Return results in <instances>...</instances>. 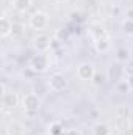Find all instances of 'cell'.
<instances>
[{
	"mask_svg": "<svg viewBox=\"0 0 133 135\" xmlns=\"http://www.w3.org/2000/svg\"><path fill=\"white\" fill-rule=\"evenodd\" d=\"M42 105V99L36 93H27L22 96V107L25 112H39Z\"/></svg>",
	"mask_w": 133,
	"mask_h": 135,
	"instance_id": "2",
	"label": "cell"
},
{
	"mask_svg": "<svg viewBox=\"0 0 133 135\" xmlns=\"http://www.w3.org/2000/svg\"><path fill=\"white\" fill-rule=\"evenodd\" d=\"M28 24L33 30H44L49 24V16L44 11H34L28 19Z\"/></svg>",
	"mask_w": 133,
	"mask_h": 135,
	"instance_id": "4",
	"label": "cell"
},
{
	"mask_svg": "<svg viewBox=\"0 0 133 135\" xmlns=\"http://www.w3.org/2000/svg\"><path fill=\"white\" fill-rule=\"evenodd\" d=\"M111 129L105 123H96L93 126V135H111Z\"/></svg>",
	"mask_w": 133,
	"mask_h": 135,
	"instance_id": "12",
	"label": "cell"
},
{
	"mask_svg": "<svg viewBox=\"0 0 133 135\" xmlns=\"http://www.w3.org/2000/svg\"><path fill=\"white\" fill-rule=\"evenodd\" d=\"M125 19H133V8L127 9V13H125Z\"/></svg>",
	"mask_w": 133,
	"mask_h": 135,
	"instance_id": "21",
	"label": "cell"
},
{
	"mask_svg": "<svg viewBox=\"0 0 133 135\" xmlns=\"http://www.w3.org/2000/svg\"><path fill=\"white\" fill-rule=\"evenodd\" d=\"M119 91H121V93H130V91H132L130 86H129V83H127V80H122V82L119 83Z\"/></svg>",
	"mask_w": 133,
	"mask_h": 135,
	"instance_id": "18",
	"label": "cell"
},
{
	"mask_svg": "<svg viewBox=\"0 0 133 135\" xmlns=\"http://www.w3.org/2000/svg\"><path fill=\"white\" fill-rule=\"evenodd\" d=\"M102 82H103V75H100V74L96 72V75H94V79H93V83H94V85H100Z\"/></svg>",
	"mask_w": 133,
	"mask_h": 135,
	"instance_id": "20",
	"label": "cell"
},
{
	"mask_svg": "<svg viewBox=\"0 0 133 135\" xmlns=\"http://www.w3.org/2000/svg\"><path fill=\"white\" fill-rule=\"evenodd\" d=\"M77 75H78V79H81L85 82L93 80L96 75V66L91 61H81L77 66Z\"/></svg>",
	"mask_w": 133,
	"mask_h": 135,
	"instance_id": "5",
	"label": "cell"
},
{
	"mask_svg": "<svg viewBox=\"0 0 133 135\" xmlns=\"http://www.w3.org/2000/svg\"><path fill=\"white\" fill-rule=\"evenodd\" d=\"M116 60L119 61V63H127L129 60H132L130 58V50L129 49H119L117 52H116Z\"/></svg>",
	"mask_w": 133,
	"mask_h": 135,
	"instance_id": "13",
	"label": "cell"
},
{
	"mask_svg": "<svg viewBox=\"0 0 133 135\" xmlns=\"http://www.w3.org/2000/svg\"><path fill=\"white\" fill-rule=\"evenodd\" d=\"M17 104H19V96L14 91H8L6 94L2 96V108H3V112L13 110Z\"/></svg>",
	"mask_w": 133,
	"mask_h": 135,
	"instance_id": "8",
	"label": "cell"
},
{
	"mask_svg": "<svg viewBox=\"0 0 133 135\" xmlns=\"http://www.w3.org/2000/svg\"><path fill=\"white\" fill-rule=\"evenodd\" d=\"M33 5V0H13V8L17 13H27Z\"/></svg>",
	"mask_w": 133,
	"mask_h": 135,
	"instance_id": "10",
	"label": "cell"
},
{
	"mask_svg": "<svg viewBox=\"0 0 133 135\" xmlns=\"http://www.w3.org/2000/svg\"><path fill=\"white\" fill-rule=\"evenodd\" d=\"M47 86H49L52 91L60 93V91H64V90L67 88V80H66V77H64L63 74L55 72V74H52L50 79L47 80Z\"/></svg>",
	"mask_w": 133,
	"mask_h": 135,
	"instance_id": "3",
	"label": "cell"
},
{
	"mask_svg": "<svg viewBox=\"0 0 133 135\" xmlns=\"http://www.w3.org/2000/svg\"><path fill=\"white\" fill-rule=\"evenodd\" d=\"M91 36H93V41H96V39H100V38L108 36V32H106L100 24H93V25H91Z\"/></svg>",
	"mask_w": 133,
	"mask_h": 135,
	"instance_id": "11",
	"label": "cell"
},
{
	"mask_svg": "<svg viewBox=\"0 0 133 135\" xmlns=\"http://www.w3.org/2000/svg\"><path fill=\"white\" fill-rule=\"evenodd\" d=\"M63 135H83V134H81L80 129H67Z\"/></svg>",
	"mask_w": 133,
	"mask_h": 135,
	"instance_id": "19",
	"label": "cell"
},
{
	"mask_svg": "<svg viewBox=\"0 0 133 135\" xmlns=\"http://www.w3.org/2000/svg\"><path fill=\"white\" fill-rule=\"evenodd\" d=\"M50 66V60L45 54H41V52H36V55H33L30 58V69L33 72H38V74H42L45 72Z\"/></svg>",
	"mask_w": 133,
	"mask_h": 135,
	"instance_id": "1",
	"label": "cell"
},
{
	"mask_svg": "<svg viewBox=\"0 0 133 135\" xmlns=\"http://www.w3.org/2000/svg\"><path fill=\"white\" fill-rule=\"evenodd\" d=\"M127 135H133V132H129V134H127Z\"/></svg>",
	"mask_w": 133,
	"mask_h": 135,
	"instance_id": "25",
	"label": "cell"
},
{
	"mask_svg": "<svg viewBox=\"0 0 133 135\" xmlns=\"http://www.w3.org/2000/svg\"><path fill=\"white\" fill-rule=\"evenodd\" d=\"M111 135H113V134H111Z\"/></svg>",
	"mask_w": 133,
	"mask_h": 135,
	"instance_id": "26",
	"label": "cell"
},
{
	"mask_svg": "<svg viewBox=\"0 0 133 135\" xmlns=\"http://www.w3.org/2000/svg\"><path fill=\"white\" fill-rule=\"evenodd\" d=\"M50 134L52 135H63V127H61V124H58V123H53L52 126H50Z\"/></svg>",
	"mask_w": 133,
	"mask_h": 135,
	"instance_id": "16",
	"label": "cell"
},
{
	"mask_svg": "<svg viewBox=\"0 0 133 135\" xmlns=\"http://www.w3.org/2000/svg\"><path fill=\"white\" fill-rule=\"evenodd\" d=\"M24 24L22 22H14V25H13V38H17V36H22L24 35Z\"/></svg>",
	"mask_w": 133,
	"mask_h": 135,
	"instance_id": "15",
	"label": "cell"
},
{
	"mask_svg": "<svg viewBox=\"0 0 133 135\" xmlns=\"http://www.w3.org/2000/svg\"><path fill=\"white\" fill-rule=\"evenodd\" d=\"M127 83H129V86H130V90L133 91V75H130V77H127Z\"/></svg>",
	"mask_w": 133,
	"mask_h": 135,
	"instance_id": "22",
	"label": "cell"
},
{
	"mask_svg": "<svg viewBox=\"0 0 133 135\" xmlns=\"http://www.w3.org/2000/svg\"><path fill=\"white\" fill-rule=\"evenodd\" d=\"M93 44H94L96 52H99V54H106V52L111 49V38H110V35H108V36H105V38H100V39L93 41Z\"/></svg>",
	"mask_w": 133,
	"mask_h": 135,
	"instance_id": "9",
	"label": "cell"
},
{
	"mask_svg": "<svg viewBox=\"0 0 133 135\" xmlns=\"http://www.w3.org/2000/svg\"><path fill=\"white\" fill-rule=\"evenodd\" d=\"M52 41L53 39L49 35H38L33 41V46H34V49H36V52L45 54L47 50L52 49Z\"/></svg>",
	"mask_w": 133,
	"mask_h": 135,
	"instance_id": "6",
	"label": "cell"
},
{
	"mask_svg": "<svg viewBox=\"0 0 133 135\" xmlns=\"http://www.w3.org/2000/svg\"><path fill=\"white\" fill-rule=\"evenodd\" d=\"M124 74H125L127 77L133 75V60H129V61L125 63V68H124Z\"/></svg>",
	"mask_w": 133,
	"mask_h": 135,
	"instance_id": "17",
	"label": "cell"
},
{
	"mask_svg": "<svg viewBox=\"0 0 133 135\" xmlns=\"http://www.w3.org/2000/svg\"><path fill=\"white\" fill-rule=\"evenodd\" d=\"M13 25H14L13 19H9L6 16V13L3 11V14L0 17V36H2V39H6L8 36L13 35Z\"/></svg>",
	"mask_w": 133,
	"mask_h": 135,
	"instance_id": "7",
	"label": "cell"
},
{
	"mask_svg": "<svg viewBox=\"0 0 133 135\" xmlns=\"http://www.w3.org/2000/svg\"><path fill=\"white\" fill-rule=\"evenodd\" d=\"M122 32L125 35H129V36H133V19H124Z\"/></svg>",
	"mask_w": 133,
	"mask_h": 135,
	"instance_id": "14",
	"label": "cell"
},
{
	"mask_svg": "<svg viewBox=\"0 0 133 135\" xmlns=\"http://www.w3.org/2000/svg\"><path fill=\"white\" fill-rule=\"evenodd\" d=\"M119 113H122V115H127V108H122V107H121V108H119Z\"/></svg>",
	"mask_w": 133,
	"mask_h": 135,
	"instance_id": "23",
	"label": "cell"
},
{
	"mask_svg": "<svg viewBox=\"0 0 133 135\" xmlns=\"http://www.w3.org/2000/svg\"><path fill=\"white\" fill-rule=\"evenodd\" d=\"M53 2H57V3H67L69 0H53Z\"/></svg>",
	"mask_w": 133,
	"mask_h": 135,
	"instance_id": "24",
	"label": "cell"
}]
</instances>
